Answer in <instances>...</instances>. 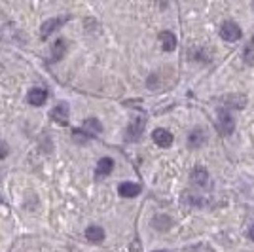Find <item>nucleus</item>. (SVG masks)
<instances>
[{
	"label": "nucleus",
	"mask_w": 254,
	"mask_h": 252,
	"mask_svg": "<svg viewBox=\"0 0 254 252\" xmlns=\"http://www.w3.org/2000/svg\"><path fill=\"white\" fill-rule=\"evenodd\" d=\"M118 193H120L121 197H137L141 193V186L135 184V182H123V184H120V188H118Z\"/></svg>",
	"instance_id": "7"
},
{
	"label": "nucleus",
	"mask_w": 254,
	"mask_h": 252,
	"mask_svg": "<svg viewBox=\"0 0 254 252\" xmlns=\"http://www.w3.org/2000/svg\"><path fill=\"white\" fill-rule=\"evenodd\" d=\"M152 139L161 148H169L171 144H173V135L167 129H156V131L152 133Z\"/></svg>",
	"instance_id": "5"
},
{
	"label": "nucleus",
	"mask_w": 254,
	"mask_h": 252,
	"mask_svg": "<svg viewBox=\"0 0 254 252\" xmlns=\"http://www.w3.org/2000/svg\"><path fill=\"white\" fill-rule=\"evenodd\" d=\"M154 226H156V229H159V231H167V229L173 226V220L167 218V216H156V218H154Z\"/></svg>",
	"instance_id": "14"
},
{
	"label": "nucleus",
	"mask_w": 254,
	"mask_h": 252,
	"mask_svg": "<svg viewBox=\"0 0 254 252\" xmlns=\"http://www.w3.org/2000/svg\"><path fill=\"white\" fill-rule=\"evenodd\" d=\"M220 36L226 42H235V40L241 38V29H239V25L233 23V21H226V23H222V27H220Z\"/></svg>",
	"instance_id": "1"
},
{
	"label": "nucleus",
	"mask_w": 254,
	"mask_h": 252,
	"mask_svg": "<svg viewBox=\"0 0 254 252\" xmlns=\"http://www.w3.org/2000/svg\"><path fill=\"white\" fill-rule=\"evenodd\" d=\"M65 51V40H57L53 44V61H57Z\"/></svg>",
	"instance_id": "16"
},
{
	"label": "nucleus",
	"mask_w": 254,
	"mask_h": 252,
	"mask_svg": "<svg viewBox=\"0 0 254 252\" xmlns=\"http://www.w3.org/2000/svg\"><path fill=\"white\" fill-rule=\"evenodd\" d=\"M51 120L59 125H67L69 123V107L65 103H61L51 110Z\"/></svg>",
	"instance_id": "4"
},
{
	"label": "nucleus",
	"mask_w": 254,
	"mask_h": 252,
	"mask_svg": "<svg viewBox=\"0 0 254 252\" xmlns=\"http://www.w3.org/2000/svg\"><path fill=\"white\" fill-rule=\"evenodd\" d=\"M131 252H143V249H141V241L135 239L133 243H131Z\"/></svg>",
	"instance_id": "18"
},
{
	"label": "nucleus",
	"mask_w": 254,
	"mask_h": 252,
	"mask_svg": "<svg viewBox=\"0 0 254 252\" xmlns=\"http://www.w3.org/2000/svg\"><path fill=\"white\" fill-rule=\"evenodd\" d=\"M85 237H87V241H91V243H101V241L105 239V231H103V228H99V226H89V228L85 229Z\"/></svg>",
	"instance_id": "11"
},
{
	"label": "nucleus",
	"mask_w": 254,
	"mask_h": 252,
	"mask_svg": "<svg viewBox=\"0 0 254 252\" xmlns=\"http://www.w3.org/2000/svg\"><path fill=\"white\" fill-rule=\"evenodd\" d=\"M46 99H48L46 89H40V87L31 89V91H29V95H27V101H29L33 107H42V105L46 103Z\"/></svg>",
	"instance_id": "6"
},
{
	"label": "nucleus",
	"mask_w": 254,
	"mask_h": 252,
	"mask_svg": "<svg viewBox=\"0 0 254 252\" xmlns=\"http://www.w3.org/2000/svg\"><path fill=\"white\" fill-rule=\"evenodd\" d=\"M159 40H161V46L165 51H173V49L177 48V38L173 33L169 31H163V33H159Z\"/></svg>",
	"instance_id": "8"
},
{
	"label": "nucleus",
	"mask_w": 254,
	"mask_h": 252,
	"mask_svg": "<svg viewBox=\"0 0 254 252\" xmlns=\"http://www.w3.org/2000/svg\"><path fill=\"white\" fill-rule=\"evenodd\" d=\"M203 143H205V133L201 131V129H194V131L190 133V137H188V146L199 148Z\"/></svg>",
	"instance_id": "12"
},
{
	"label": "nucleus",
	"mask_w": 254,
	"mask_h": 252,
	"mask_svg": "<svg viewBox=\"0 0 254 252\" xmlns=\"http://www.w3.org/2000/svg\"><path fill=\"white\" fill-rule=\"evenodd\" d=\"M67 19H69V17H53V19H48L46 23L42 25V29H40V36H42V38H48V36L51 35V33H55L57 27H61Z\"/></svg>",
	"instance_id": "3"
},
{
	"label": "nucleus",
	"mask_w": 254,
	"mask_h": 252,
	"mask_svg": "<svg viewBox=\"0 0 254 252\" xmlns=\"http://www.w3.org/2000/svg\"><path fill=\"white\" fill-rule=\"evenodd\" d=\"M233 120H231L230 112L228 110H220L218 112V129L220 133H224V135H231L233 133Z\"/></svg>",
	"instance_id": "2"
},
{
	"label": "nucleus",
	"mask_w": 254,
	"mask_h": 252,
	"mask_svg": "<svg viewBox=\"0 0 254 252\" xmlns=\"http://www.w3.org/2000/svg\"><path fill=\"white\" fill-rule=\"evenodd\" d=\"M84 129L85 131H89L91 135H97V133L103 131V127H101L99 120H93V118H89V120L84 121Z\"/></svg>",
	"instance_id": "15"
},
{
	"label": "nucleus",
	"mask_w": 254,
	"mask_h": 252,
	"mask_svg": "<svg viewBox=\"0 0 254 252\" xmlns=\"http://www.w3.org/2000/svg\"><path fill=\"white\" fill-rule=\"evenodd\" d=\"M245 61L247 63H254V40H251L249 46L245 48Z\"/></svg>",
	"instance_id": "17"
},
{
	"label": "nucleus",
	"mask_w": 254,
	"mask_h": 252,
	"mask_svg": "<svg viewBox=\"0 0 254 252\" xmlns=\"http://www.w3.org/2000/svg\"><path fill=\"white\" fill-rule=\"evenodd\" d=\"M143 131H145V121L143 120H137L131 123V127L127 129V137L125 139H129V141H137L141 135H143Z\"/></svg>",
	"instance_id": "9"
},
{
	"label": "nucleus",
	"mask_w": 254,
	"mask_h": 252,
	"mask_svg": "<svg viewBox=\"0 0 254 252\" xmlns=\"http://www.w3.org/2000/svg\"><path fill=\"white\" fill-rule=\"evenodd\" d=\"M192 180H194L195 184H199V186H207V182H209V173H207L203 167H197L192 171Z\"/></svg>",
	"instance_id": "13"
},
{
	"label": "nucleus",
	"mask_w": 254,
	"mask_h": 252,
	"mask_svg": "<svg viewBox=\"0 0 254 252\" xmlns=\"http://www.w3.org/2000/svg\"><path fill=\"white\" fill-rule=\"evenodd\" d=\"M156 252H167V251H156Z\"/></svg>",
	"instance_id": "20"
},
{
	"label": "nucleus",
	"mask_w": 254,
	"mask_h": 252,
	"mask_svg": "<svg viewBox=\"0 0 254 252\" xmlns=\"http://www.w3.org/2000/svg\"><path fill=\"white\" fill-rule=\"evenodd\" d=\"M249 237H251V239L254 241V228H251V229H249Z\"/></svg>",
	"instance_id": "19"
},
{
	"label": "nucleus",
	"mask_w": 254,
	"mask_h": 252,
	"mask_svg": "<svg viewBox=\"0 0 254 252\" xmlns=\"http://www.w3.org/2000/svg\"><path fill=\"white\" fill-rule=\"evenodd\" d=\"M112 169H114V161H112L110 157H103V159H99L97 177H107V175L112 173Z\"/></svg>",
	"instance_id": "10"
}]
</instances>
